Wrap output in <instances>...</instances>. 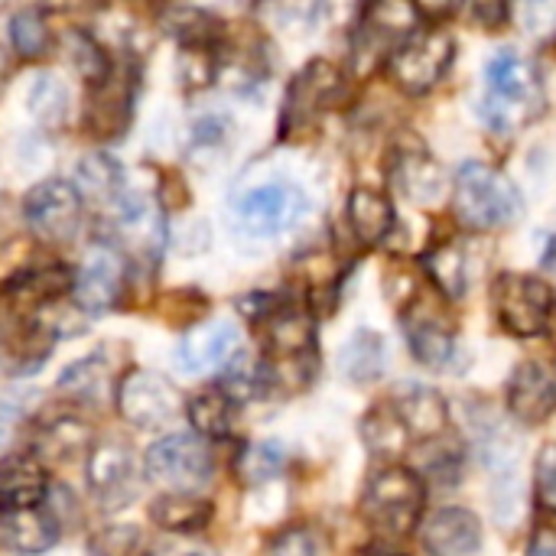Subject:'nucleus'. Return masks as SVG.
<instances>
[{
  "label": "nucleus",
  "instance_id": "obj_10",
  "mask_svg": "<svg viewBox=\"0 0 556 556\" xmlns=\"http://www.w3.org/2000/svg\"><path fill=\"white\" fill-rule=\"evenodd\" d=\"M88 489L104 511L130 505L140 492V469L134 453L117 440L94 443L88 453Z\"/></svg>",
  "mask_w": 556,
  "mask_h": 556
},
{
  "label": "nucleus",
  "instance_id": "obj_2",
  "mask_svg": "<svg viewBox=\"0 0 556 556\" xmlns=\"http://www.w3.org/2000/svg\"><path fill=\"white\" fill-rule=\"evenodd\" d=\"M541 101L538 72L531 59H525L518 49H502L485 65V101L479 104L482 121L495 130H515Z\"/></svg>",
  "mask_w": 556,
  "mask_h": 556
},
{
  "label": "nucleus",
  "instance_id": "obj_16",
  "mask_svg": "<svg viewBox=\"0 0 556 556\" xmlns=\"http://www.w3.org/2000/svg\"><path fill=\"white\" fill-rule=\"evenodd\" d=\"M420 541L430 556H472L482 544V525L466 508H440L424 521Z\"/></svg>",
  "mask_w": 556,
  "mask_h": 556
},
{
  "label": "nucleus",
  "instance_id": "obj_22",
  "mask_svg": "<svg viewBox=\"0 0 556 556\" xmlns=\"http://www.w3.org/2000/svg\"><path fill=\"white\" fill-rule=\"evenodd\" d=\"M345 218H349L352 235H355L362 244H378V241H384L388 231L394 228V205L388 202L384 192L368 189V186H358V189H352V195H349Z\"/></svg>",
  "mask_w": 556,
  "mask_h": 556
},
{
  "label": "nucleus",
  "instance_id": "obj_13",
  "mask_svg": "<svg viewBox=\"0 0 556 556\" xmlns=\"http://www.w3.org/2000/svg\"><path fill=\"white\" fill-rule=\"evenodd\" d=\"M342 91V72L332 62H309L290 85L287 104H283V130H293L306 121H313L323 108H329Z\"/></svg>",
  "mask_w": 556,
  "mask_h": 556
},
{
  "label": "nucleus",
  "instance_id": "obj_31",
  "mask_svg": "<svg viewBox=\"0 0 556 556\" xmlns=\"http://www.w3.org/2000/svg\"><path fill=\"white\" fill-rule=\"evenodd\" d=\"M65 49H68V62L75 65V72L91 85H104L111 78V65H108V55L101 49V42L94 36H88L85 29H68L65 33Z\"/></svg>",
  "mask_w": 556,
  "mask_h": 556
},
{
  "label": "nucleus",
  "instance_id": "obj_30",
  "mask_svg": "<svg viewBox=\"0 0 556 556\" xmlns=\"http://www.w3.org/2000/svg\"><path fill=\"white\" fill-rule=\"evenodd\" d=\"M424 270L433 280V287H440V293L459 300L466 293L469 274H466V254L456 244H440L424 257Z\"/></svg>",
  "mask_w": 556,
  "mask_h": 556
},
{
  "label": "nucleus",
  "instance_id": "obj_38",
  "mask_svg": "<svg viewBox=\"0 0 556 556\" xmlns=\"http://www.w3.org/2000/svg\"><path fill=\"white\" fill-rule=\"evenodd\" d=\"M143 534L140 528L121 525V528H108L94 538V554L98 556H147L143 551Z\"/></svg>",
  "mask_w": 556,
  "mask_h": 556
},
{
  "label": "nucleus",
  "instance_id": "obj_32",
  "mask_svg": "<svg viewBox=\"0 0 556 556\" xmlns=\"http://www.w3.org/2000/svg\"><path fill=\"white\" fill-rule=\"evenodd\" d=\"M166 29L186 46V49H212L218 33H222V23L202 10H169V20H166Z\"/></svg>",
  "mask_w": 556,
  "mask_h": 556
},
{
  "label": "nucleus",
  "instance_id": "obj_18",
  "mask_svg": "<svg viewBox=\"0 0 556 556\" xmlns=\"http://www.w3.org/2000/svg\"><path fill=\"white\" fill-rule=\"evenodd\" d=\"M59 541V521L42 508H10L0 515V547L16 556H39Z\"/></svg>",
  "mask_w": 556,
  "mask_h": 556
},
{
  "label": "nucleus",
  "instance_id": "obj_24",
  "mask_svg": "<svg viewBox=\"0 0 556 556\" xmlns=\"http://www.w3.org/2000/svg\"><path fill=\"white\" fill-rule=\"evenodd\" d=\"M150 521L169 534H195L212 521V502L192 492H166L150 505Z\"/></svg>",
  "mask_w": 556,
  "mask_h": 556
},
{
  "label": "nucleus",
  "instance_id": "obj_21",
  "mask_svg": "<svg viewBox=\"0 0 556 556\" xmlns=\"http://www.w3.org/2000/svg\"><path fill=\"white\" fill-rule=\"evenodd\" d=\"M46 498V469L39 459L16 453L0 459V505L10 508H39Z\"/></svg>",
  "mask_w": 556,
  "mask_h": 556
},
{
  "label": "nucleus",
  "instance_id": "obj_36",
  "mask_svg": "<svg viewBox=\"0 0 556 556\" xmlns=\"http://www.w3.org/2000/svg\"><path fill=\"white\" fill-rule=\"evenodd\" d=\"M283 469V450L277 443H254L241 456V479L244 482H264Z\"/></svg>",
  "mask_w": 556,
  "mask_h": 556
},
{
  "label": "nucleus",
  "instance_id": "obj_33",
  "mask_svg": "<svg viewBox=\"0 0 556 556\" xmlns=\"http://www.w3.org/2000/svg\"><path fill=\"white\" fill-rule=\"evenodd\" d=\"M75 176H78L75 189L91 195V199H114V195H121V186H124L121 182V166L111 156H101V153L85 156L78 163Z\"/></svg>",
  "mask_w": 556,
  "mask_h": 556
},
{
  "label": "nucleus",
  "instance_id": "obj_47",
  "mask_svg": "<svg viewBox=\"0 0 556 556\" xmlns=\"http://www.w3.org/2000/svg\"><path fill=\"white\" fill-rule=\"evenodd\" d=\"M3 215H7V212H3V195H0V225H3Z\"/></svg>",
  "mask_w": 556,
  "mask_h": 556
},
{
  "label": "nucleus",
  "instance_id": "obj_40",
  "mask_svg": "<svg viewBox=\"0 0 556 556\" xmlns=\"http://www.w3.org/2000/svg\"><path fill=\"white\" fill-rule=\"evenodd\" d=\"M267 556H319V538L309 528H287L274 538Z\"/></svg>",
  "mask_w": 556,
  "mask_h": 556
},
{
  "label": "nucleus",
  "instance_id": "obj_11",
  "mask_svg": "<svg viewBox=\"0 0 556 556\" xmlns=\"http://www.w3.org/2000/svg\"><path fill=\"white\" fill-rule=\"evenodd\" d=\"M124 257L111 248V244H94L88 248V254L81 257L78 264V274L72 280V296H75V306L88 316H98V313H108L121 290H124Z\"/></svg>",
  "mask_w": 556,
  "mask_h": 556
},
{
  "label": "nucleus",
  "instance_id": "obj_27",
  "mask_svg": "<svg viewBox=\"0 0 556 556\" xmlns=\"http://www.w3.org/2000/svg\"><path fill=\"white\" fill-rule=\"evenodd\" d=\"M111 384H114V375H111L104 352L72 362L59 378V391H65L68 397L85 401V404H101L108 397Z\"/></svg>",
  "mask_w": 556,
  "mask_h": 556
},
{
  "label": "nucleus",
  "instance_id": "obj_35",
  "mask_svg": "<svg viewBox=\"0 0 556 556\" xmlns=\"http://www.w3.org/2000/svg\"><path fill=\"white\" fill-rule=\"evenodd\" d=\"M29 108H33V114L42 124L59 127L62 117H65V111H68V91H65V85L59 78H52V75H42L36 81V88L29 91Z\"/></svg>",
  "mask_w": 556,
  "mask_h": 556
},
{
  "label": "nucleus",
  "instance_id": "obj_25",
  "mask_svg": "<svg viewBox=\"0 0 556 556\" xmlns=\"http://www.w3.org/2000/svg\"><path fill=\"white\" fill-rule=\"evenodd\" d=\"M394 179H397V189L407 199L420 202V205L437 202L446 192V173H443V166L430 153H424V150L404 153L397 160V166H394Z\"/></svg>",
  "mask_w": 556,
  "mask_h": 556
},
{
  "label": "nucleus",
  "instance_id": "obj_37",
  "mask_svg": "<svg viewBox=\"0 0 556 556\" xmlns=\"http://www.w3.org/2000/svg\"><path fill=\"white\" fill-rule=\"evenodd\" d=\"M365 437H368V446L378 450V453H397L407 440L401 420L394 417V410H375L368 414V424H365Z\"/></svg>",
  "mask_w": 556,
  "mask_h": 556
},
{
  "label": "nucleus",
  "instance_id": "obj_19",
  "mask_svg": "<svg viewBox=\"0 0 556 556\" xmlns=\"http://www.w3.org/2000/svg\"><path fill=\"white\" fill-rule=\"evenodd\" d=\"M391 410L401 420L404 433L414 440H437L450 424L446 401L433 388H420V384L397 388Z\"/></svg>",
  "mask_w": 556,
  "mask_h": 556
},
{
  "label": "nucleus",
  "instance_id": "obj_23",
  "mask_svg": "<svg viewBox=\"0 0 556 556\" xmlns=\"http://www.w3.org/2000/svg\"><path fill=\"white\" fill-rule=\"evenodd\" d=\"M117 78L121 75H111L88 98V117H85V124H88V130L94 137H117L130 124V91Z\"/></svg>",
  "mask_w": 556,
  "mask_h": 556
},
{
  "label": "nucleus",
  "instance_id": "obj_42",
  "mask_svg": "<svg viewBox=\"0 0 556 556\" xmlns=\"http://www.w3.org/2000/svg\"><path fill=\"white\" fill-rule=\"evenodd\" d=\"M528 556H556V528H538L528 544Z\"/></svg>",
  "mask_w": 556,
  "mask_h": 556
},
{
  "label": "nucleus",
  "instance_id": "obj_26",
  "mask_svg": "<svg viewBox=\"0 0 556 556\" xmlns=\"http://www.w3.org/2000/svg\"><path fill=\"white\" fill-rule=\"evenodd\" d=\"M91 443V427L72 414H59L52 420L42 424L39 437H36V450L46 463H68L75 456H81Z\"/></svg>",
  "mask_w": 556,
  "mask_h": 556
},
{
  "label": "nucleus",
  "instance_id": "obj_4",
  "mask_svg": "<svg viewBox=\"0 0 556 556\" xmlns=\"http://www.w3.org/2000/svg\"><path fill=\"white\" fill-rule=\"evenodd\" d=\"M492 306L502 329L515 339L541 336L554 319V290L528 274H502L492 287Z\"/></svg>",
  "mask_w": 556,
  "mask_h": 556
},
{
  "label": "nucleus",
  "instance_id": "obj_41",
  "mask_svg": "<svg viewBox=\"0 0 556 556\" xmlns=\"http://www.w3.org/2000/svg\"><path fill=\"white\" fill-rule=\"evenodd\" d=\"M472 16L485 29H498L502 20H508V7L505 3H479V7H472Z\"/></svg>",
  "mask_w": 556,
  "mask_h": 556
},
{
  "label": "nucleus",
  "instance_id": "obj_17",
  "mask_svg": "<svg viewBox=\"0 0 556 556\" xmlns=\"http://www.w3.org/2000/svg\"><path fill=\"white\" fill-rule=\"evenodd\" d=\"M508 410L521 424H544L556 410V378L538 362H521L508 378Z\"/></svg>",
  "mask_w": 556,
  "mask_h": 556
},
{
  "label": "nucleus",
  "instance_id": "obj_1",
  "mask_svg": "<svg viewBox=\"0 0 556 556\" xmlns=\"http://www.w3.org/2000/svg\"><path fill=\"white\" fill-rule=\"evenodd\" d=\"M453 208L469 228L492 231L515 225L525 212V199L518 186L495 166L463 163L453 182Z\"/></svg>",
  "mask_w": 556,
  "mask_h": 556
},
{
  "label": "nucleus",
  "instance_id": "obj_28",
  "mask_svg": "<svg viewBox=\"0 0 556 556\" xmlns=\"http://www.w3.org/2000/svg\"><path fill=\"white\" fill-rule=\"evenodd\" d=\"M339 371L355 384L375 381L384 371V339L378 332L358 329L339 352Z\"/></svg>",
  "mask_w": 556,
  "mask_h": 556
},
{
  "label": "nucleus",
  "instance_id": "obj_7",
  "mask_svg": "<svg viewBox=\"0 0 556 556\" xmlns=\"http://www.w3.org/2000/svg\"><path fill=\"white\" fill-rule=\"evenodd\" d=\"M179 391L160 371L134 368L117 381V410L137 430H160L179 417Z\"/></svg>",
  "mask_w": 556,
  "mask_h": 556
},
{
  "label": "nucleus",
  "instance_id": "obj_12",
  "mask_svg": "<svg viewBox=\"0 0 556 556\" xmlns=\"http://www.w3.org/2000/svg\"><path fill=\"white\" fill-rule=\"evenodd\" d=\"M420 26V10L410 3H378L368 7L358 33H355V59L368 68L381 52H397V39H410Z\"/></svg>",
  "mask_w": 556,
  "mask_h": 556
},
{
  "label": "nucleus",
  "instance_id": "obj_3",
  "mask_svg": "<svg viewBox=\"0 0 556 556\" xmlns=\"http://www.w3.org/2000/svg\"><path fill=\"white\" fill-rule=\"evenodd\" d=\"M424 505H427V489L420 476L404 466H388L375 472L362 495L365 521L384 538H407L420 525Z\"/></svg>",
  "mask_w": 556,
  "mask_h": 556
},
{
  "label": "nucleus",
  "instance_id": "obj_5",
  "mask_svg": "<svg viewBox=\"0 0 556 556\" xmlns=\"http://www.w3.org/2000/svg\"><path fill=\"white\" fill-rule=\"evenodd\" d=\"M453 59H456V39L443 26H430V29H417L410 39L397 46V52L388 62V72L401 91L424 94L446 75Z\"/></svg>",
  "mask_w": 556,
  "mask_h": 556
},
{
  "label": "nucleus",
  "instance_id": "obj_45",
  "mask_svg": "<svg viewBox=\"0 0 556 556\" xmlns=\"http://www.w3.org/2000/svg\"><path fill=\"white\" fill-rule=\"evenodd\" d=\"M358 556H404L401 551H394L391 544H371V547H365Z\"/></svg>",
  "mask_w": 556,
  "mask_h": 556
},
{
  "label": "nucleus",
  "instance_id": "obj_14",
  "mask_svg": "<svg viewBox=\"0 0 556 556\" xmlns=\"http://www.w3.org/2000/svg\"><path fill=\"white\" fill-rule=\"evenodd\" d=\"M238 352V329L228 319H208L179 342V368L186 375H208Z\"/></svg>",
  "mask_w": 556,
  "mask_h": 556
},
{
  "label": "nucleus",
  "instance_id": "obj_15",
  "mask_svg": "<svg viewBox=\"0 0 556 556\" xmlns=\"http://www.w3.org/2000/svg\"><path fill=\"white\" fill-rule=\"evenodd\" d=\"M404 336L407 345L414 352V358L427 368H443L450 365L453 352H456V336L450 329V323L440 316V309H433L430 303H417L404 309Z\"/></svg>",
  "mask_w": 556,
  "mask_h": 556
},
{
  "label": "nucleus",
  "instance_id": "obj_48",
  "mask_svg": "<svg viewBox=\"0 0 556 556\" xmlns=\"http://www.w3.org/2000/svg\"><path fill=\"white\" fill-rule=\"evenodd\" d=\"M0 508H3V505H0ZM0 515H3V511H0Z\"/></svg>",
  "mask_w": 556,
  "mask_h": 556
},
{
  "label": "nucleus",
  "instance_id": "obj_9",
  "mask_svg": "<svg viewBox=\"0 0 556 556\" xmlns=\"http://www.w3.org/2000/svg\"><path fill=\"white\" fill-rule=\"evenodd\" d=\"M23 218L42 241H68L81 222V192L68 179L36 182L23 199Z\"/></svg>",
  "mask_w": 556,
  "mask_h": 556
},
{
  "label": "nucleus",
  "instance_id": "obj_29",
  "mask_svg": "<svg viewBox=\"0 0 556 556\" xmlns=\"http://www.w3.org/2000/svg\"><path fill=\"white\" fill-rule=\"evenodd\" d=\"M189 424L195 427V433L208 437V440H222L231 433L235 424V401L228 397V391L222 388H208L199 391L189 404H186Z\"/></svg>",
  "mask_w": 556,
  "mask_h": 556
},
{
  "label": "nucleus",
  "instance_id": "obj_20",
  "mask_svg": "<svg viewBox=\"0 0 556 556\" xmlns=\"http://www.w3.org/2000/svg\"><path fill=\"white\" fill-rule=\"evenodd\" d=\"M264 349L270 362L313 355V319L303 309L283 306L264 316Z\"/></svg>",
  "mask_w": 556,
  "mask_h": 556
},
{
  "label": "nucleus",
  "instance_id": "obj_44",
  "mask_svg": "<svg viewBox=\"0 0 556 556\" xmlns=\"http://www.w3.org/2000/svg\"><path fill=\"white\" fill-rule=\"evenodd\" d=\"M147 556H215L208 547H199V544H169V547H160V551H150Z\"/></svg>",
  "mask_w": 556,
  "mask_h": 556
},
{
  "label": "nucleus",
  "instance_id": "obj_6",
  "mask_svg": "<svg viewBox=\"0 0 556 556\" xmlns=\"http://www.w3.org/2000/svg\"><path fill=\"white\" fill-rule=\"evenodd\" d=\"M306 215V192L293 182H264L235 202V222L251 238H277Z\"/></svg>",
  "mask_w": 556,
  "mask_h": 556
},
{
  "label": "nucleus",
  "instance_id": "obj_8",
  "mask_svg": "<svg viewBox=\"0 0 556 556\" xmlns=\"http://www.w3.org/2000/svg\"><path fill=\"white\" fill-rule=\"evenodd\" d=\"M147 476L173 492H192L212 479L208 446L192 433H173L147 450Z\"/></svg>",
  "mask_w": 556,
  "mask_h": 556
},
{
  "label": "nucleus",
  "instance_id": "obj_34",
  "mask_svg": "<svg viewBox=\"0 0 556 556\" xmlns=\"http://www.w3.org/2000/svg\"><path fill=\"white\" fill-rule=\"evenodd\" d=\"M10 39H13V46H16V52L23 59L46 55V49H49V20H46V13L36 10V7H26V10L13 13Z\"/></svg>",
  "mask_w": 556,
  "mask_h": 556
},
{
  "label": "nucleus",
  "instance_id": "obj_43",
  "mask_svg": "<svg viewBox=\"0 0 556 556\" xmlns=\"http://www.w3.org/2000/svg\"><path fill=\"white\" fill-rule=\"evenodd\" d=\"M20 420V407L10 401H0V443H7L13 437V427Z\"/></svg>",
  "mask_w": 556,
  "mask_h": 556
},
{
  "label": "nucleus",
  "instance_id": "obj_39",
  "mask_svg": "<svg viewBox=\"0 0 556 556\" xmlns=\"http://www.w3.org/2000/svg\"><path fill=\"white\" fill-rule=\"evenodd\" d=\"M534 495L538 505L556 518V443H547L534 463Z\"/></svg>",
  "mask_w": 556,
  "mask_h": 556
},
{
  "label": "nucleus",
  "instance_id": "obj_46",
  "mask_svg": "<svg viewBox=\"0 0 556 556\" xmlns=\"http://www.w3.org/2000/svg\"><path fill=\"white\" fill-rule=\"evenodd\" d=\"M544 270L556 274V235L547 241V248H544Z\"/></svg>",
  "mask_w": 556,
  "mask_h": 556
}]
</instances>
